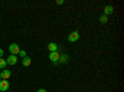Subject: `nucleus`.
<instances>
[{"label":"nucleus","mask_w":124,"mask_h":92,"mask_svg":"<svg viewBox=\"0 0 124 92\" xmlns=\"http://www.w3.org/2000/svg\"><path fill=\"white\" fill-rule=\"evenodd\" d=\"M9 51L11 52V55H19V52H20V47H19V45L17 44H11L9 46Z\"/></svg>","instance_id":"f257e3e1"},{"label":"nucleus","mask_w":124,"mask_h":92,"mask_svg":"<svg viewBox=\"0 0 124 92\" xmlns=\"http://www.w3.org/2000/svg\"><path fill=\"white\" fill-rule=\"evenodd\" d=\"M9 87H10V84H9L8 80H1V81H0V91H1V92L8 91Z\"/></svg>","instance_id":"f03ea898"},{"label":"nucleus","mask_w":124,"mask_h":92,"mask_svg":"<svg viewBox=\"0 0 124 92\" xmlns=\"http://www.w3.org/2000/svg\"><path fill=\"white\" fill-rule=\"evenodd\" d=\"M78 39H79V34H78L77 31H72V33L68 35V41H70V42H76Z\"/></svg>","instance_id":"7ed1b4c3"},{"label":"nucleus","mask_w":124,"mask_h":92,"mask_svg":"<svg viewBox=\"0 0 124 92\" xmlns=\"http://www.w3.org/2000/svg\"><path fill=\"white\" fill-rule=\"evenodd\" d=\"M16 62H17V56H15V55H10V56L6 59V64L10 65V66L16 65Z\"/></svg>","instance_id":"20e7f679"},{"label":"nucleus","mask_w":124,"mask_h":92,"mask_svg":"<svg viewBox=\"0 0 124 92\" xmlns=\"http://www.w3.org/2000/svg\"><path fill=\"white\" fill-rule=\"evenodd\" d=\"M48 59L52 61V62H57V61L60 60V54L57 52V51H55V52H50Z\"/></svg>","instance_id":"39448f33"},{"label":"nucleus","mask_w":124,"mask_h":92,"mask_svg":"<svg viewBox=\"0 0 124 92\" xmlns=\"http://www.w3.org/2000/svg\"><path fill=\"white\" fill-rule=\"evenodd\" d=\"M113 13H114V8H113L112 5H107V6L104 8V14H103V15L108 16V15H110V14H113Z\"/></svg>","instance_id":"423d86ee"},{"label":"nucleus","mask_w":124,"mask_h":92,"mask_svg":"<svg viewBox=\"0 0 124 92\" xmlns=\"http://www.w3.org/2000/svg\"><path fill=\"white\" fill-rule=\"evenodd\" d=\"M0 74H1V80H8L10 76H11V71L10 70H3Z\"/></svg>","instance_id":"0eeeda50"},{"label":"nucleus","mask_w":124,"mask_h":92,"mask_svg":"<svg viewBox=\"0 0 124 92\" xmlns=\"http://www.w3.org/2000/svg\"><path fill=\"white\" fill-rule=\"evenodd\" d=\"M57 44H55V42H50L48 45H47V50H50V52H55V51H57Z\"/></svg>","instance_id":"6e6552de"},{"label":"nucleus","mask_w":124,"mask_h":92,"mask_svg":"<svg viewBox=\"0 0 124 92\" xmlns=\"http://www.w3.org/2000/svg\"><path fill=\"white\" fill-rule=\"evenodd\" d=\"M30 65H31V59H30L29 56H25V57L23 59V66L27 67V66H30Z\"/></svg>","instance_id":"1a4fd4ad"},{"label":"nucleus","mask_w":124,"mask_h":92,"mask_svg":"<svg viewBox=\"0 0 124 92\" xmlns=\"http://www.w3.org/2000/svg\"><path fill=\"white\" fill-rule=\"evenodd\" d=\"M6 60H4V59H0V70H5V67H6Z\"/></svg>","instance_id":"9d476101"},{"label":"nucleus","mask_w":124,"mask_h":92,"mask_svg":"<svg viewBox=\"0 0 124 92\" xmlns=\"http://www.w3.org/2000/svg\"><path fill=\"white\" fill-rule=\"evenodd\" d=\"M99 21H101L102 24H106V23H108V16H106V15H102V16L99 17Z\"/></svg>","instance_id":"9b49d317"},{"label":"nucleus","mask_w":124,"mask_h":92,"mask_svg":"<svg viewBox=\"0 0 124 92\" xmlns=\"http://www.w3.org/2000/svg\"><path fill=\"white\" fill-rule=\"evenodd\" d=\"M58 61H61V62H67V61H68V57L66 56V55H60V60Z\"/></svg>","instance_id":"f8f14e48"},{"label":"nucleus","mask_w":124,"mask_h":92,"mask_svg":"<svg viewBox=\"0 0 124 92\" xmlns=\"http://www.w3.org/2000/svg\"><path fill=\"white\" fill-rule=\"evenodd\" d=\"M19 55H20V56H21V57L24 59V57L26 56V52H25V51H21V50H20V52H19Z\"/></svg>","instance_id":"ddd939ff"},{"label":"nucleus","mask_w":124,"mask_h":92,"mask_svg":"<svg viewBox=\"0 0 124 92\" xmlns=\"http://www.w3.org/2000/svg\"><path fill=\"white\" fill-rule=\"evenodd\" d=\"M56 4H57V5H62V4H65V1H63V0H57Z\"/></svg>","instance_id":"4468645a"},{"label":"nucleus","mask_w":124,"mask_h":92,"mask_svg":"<svg viewBox=\"0 0 124 92\" xmlns=\"http://www.w3.org/2000/svg\"><path fill=\"white\" fill-rule=\"evenodd\" d=\"M3 56H4V50L0 49V59H3Z\"/></svg>","instance_id":"2eb2a0df"},{"label":"nucleus","mask_w":124,"mask_h":92,"mask_svg":"<svg viewBox=\"0 0 124 92\" xmlns=\"http://www.w3.org/2000/svg\"><path fill=\"white\" fill-rule=\"evenodd\" d=\"M37 92H47L45 88H40V90H37Z\"/></svg>","instance_id":"dca6fc26"},{"label":"nucleus","mask_w":124,"mask_h":92,"mask_svg":"<svg viewBox=\"0 0 124 92\" xmlns=\"http://www.w3.org/2000/svg\"><path fill=\"white\" fill-rule=\"evenodd\" d=\"M0 81H1V74H0Z\"/></svg>","instance_id":"f3484780"}]
</instances>
